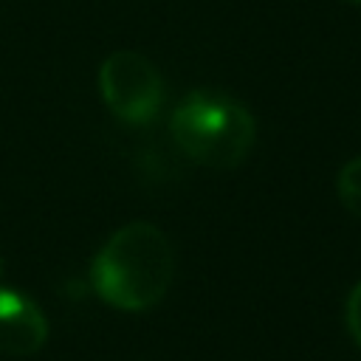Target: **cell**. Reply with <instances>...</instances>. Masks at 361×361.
Returning <instances> with one entry per match:
<instances>
[{
  "label": "cell",
  "instance_id": "obj_1",
  "mask_svg": "<svg viewBox=\"0 0 361 361\" xmlns=\"http://www.w3.org/2000/svg\"><path fill=\"white\" fill-rule=\"evenodd\" d=\"M175 276V248L169 237L147 223L133 220L116 228L90 262V285L99 299L124 313L155 307Z\"/></svg>",
  "mask_w": 361,
  "mask_h": 361
},
{
  "label": "cell",
  "instance_id": "obj_2",
  "mask_svg": "<svg viewBox=\"0 0 361 361\" xmlns=\"http://www.w3.org/2000/svg\"><path fill=\"white\" fill-rule=\"evenodd\" d=\"M169 133L178 149L195 164L234 169L248 158L257 141V121L243 102L226 93L192 90L172 110Z\"/></svg>",
  "mask_w": 361,
  "mask_h": 361
},
{
  "label": "cell",
  "instance_id": "obj_3",
  "mask_svg": "<svg viewBox=\"0 0 361 361\" xmlns=\"http://www.w3.org/2000/svg\"><path fill=\"white\" fill-rule=\"evenodd\" d=\"M99 93L118 121L149 124L164 104V79L144 54L113 51L99 65Z\"/></svg>",
  "mask_w": 361,
  "mask_h": 361
},
{
  "label": "cell",
  "instance_id": "obj_4",
  "mask_svg": "<svg viewBox=\"0 0 361 361\" xmlns=\"http://www.w3.org/2000/svg\"><path fill=\"white\" fill-rule=\"evenodd\" d=\"M48 341V319L23 290L0 285V353L34 355Z\"/></svg>",
  "mask_w": 361,
  "mask_h": 361
},
{
  "label": "cell",
  "instance_id": "obj_5",
  "mask_svg": "<svg viewBox=\"0 0 361 361\" xmlns=\"http://www.w3.org/2000/svg\"><path fill=\"white\" fill-rule=\"evenodd\" d=\"M336 192H338L341 206H344L353 217L361 220V158H353V161H347V164L338 169Z\"/></svg>",
  "mask_w": 361,
  "mask_h": 361
},
{
  "label": "cell",
  "instance_id": "obj_6",
  "mask_svg": "<svg viewBox=\"0 0 361 361\" xmlns=\"http://www.w3.org/2000/svg\"><path fill=\"white\" fill-rule=\"evenodd\" d=\"M344 324H347V333L353 336V341L361 347V279H358V282L353 285V290L347 293Z\"/></svg>",
  "mask_w": 361,
  "mask_h": 361
},
{
  "label": "cell",
  "instance_id": "obj_7",
  "mask_svg": "<svg viewBox=\"0 0 361 361\" xmlns=\"http://www.w3.org/2000/svg\"><path fill=\"white\" fill-rule=\"evenodd\" d=\"M0 279H3V259H0Z\"/></svg>",
  "mask_w": 361,
  "mask_h": 361
},
{
  "label": "cell",
  "instance_id": "obj_8",
  "mask_svg": "<svg viewBox=\"0 0 361 361\" xmlns=\"http://www.w3.org/2000/svg\"><path fill=\"white\" fill-rule=\"evenodd\" d=\"M350 3H358V6H361V0H350Z\"/></svg>",
  "mask_w": 361,
  "mask_h": 361
}]
</instances>
